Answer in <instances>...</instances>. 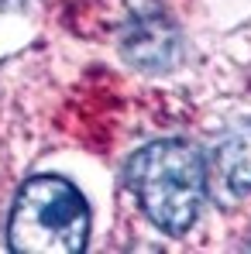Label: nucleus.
Returning a JSON list of instances; mask_svg holds the SVG:
<instances>
[{
	"label": "nucleus",
	"instance_id": "nucleus-1",
	"mask_svg": "<svg viewBox=\"0 0 251 254\" xmlns=\"http://www.w3.org/2000/svg\"><path fill=\"white\" fill-rule=\"evenodd\" d=\"M127 189L141 213L166 234H186L207 199L203 155L186 141H152L127 162Z\"/></svg>",
	"mask_w": 251,
	"mask_h": 254
},
{
	"label": "nucleus",
	"instance_id": "nucleus-2",
	"mask_svg": "<svg viewBox=\"0 0 251 254\" xmlns=\"http://www.w3.org/2000/svg\"><path fill=\"white\" fill-rule=\"evenodd\" d=\"M89 241V206L62 175H35L21 186L7 220L17 254H80Z\"/></svg>",
	"mask_w": 251,
	"mask_h": 254
},
{
	"label": "nucleus",
	"instance_id": "nucleus-3",
	"mask_svg": "<svg viewBox=\"0 0 251 254\" xmlns=\"http://www.w3.org/2000/svg\"><path fill=\"white\" fill-rule=\"evenodd\" d=\"M124 55L138 69H148V72L168 69L179 55V35L159 14L134 17L124 31Z\"/></svg>",
	"mask_w": 251,
	"mask_h": 254
},
{
	"label": "nucleus",
	"instance_id": "nucleus-4",
	"mask_svg": "<svg viewBox=\"0 0 251 254\" xmlns=\"http://www.w3.org/2000/svg\"><path fill=\"white\" fill-rule=\"evenodd\" d=\"M217 172L224 175L227 189L251 192V117L234 124L217 144Z\"/></svg>",
	"mask_w": 251,
	"mask_h": 254
}]
</instances>
